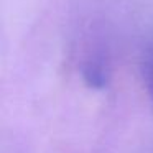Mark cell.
Wrapping results in <instances>:
<instances>
[{"instance_id": "obj_1", "label": "cell", "mask_w": 153, "mask_h": 153, "mask_svg": "<svg viewBox=\"0 0 153 153\" xmlns=\"http://www.w3.org/2000/svg\"><path fill=\"white\" fill-rule=\"evenodd\" d=\"M82 76L84 81L96 89H102L107 84V69L104 68L102 63H96V61L87 63L82 69Z\"/></svg>"}, {"instance_id": "obj_2", "label": "cell", "mask_w": 153, "mask_h": 153, "mask_svg": "<svg viewBox=\"0 0 153 153\" xmlns=\"http://www.w3.org/2000/svg\"><path fill=\"white\" fill-rule=\"evenodd\" d=\"M148 82H150V94H152V102H153V74H148Z\"/></svg>"}, {"instance_id": "obj_3", "label": "cell", "mask_w": 153, "mask_h": 153, "mask_svg": "<svg viewBox=\"0 0 153 153\" xmlns=\"http://www.w3.org/2000/svg\"><path fill=\"white\" fill-rule=\"evenodd\" d=\"M148 74H153V63L148 66Z\"/></svg>"}]
</instances>
